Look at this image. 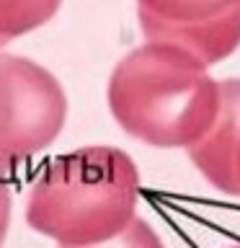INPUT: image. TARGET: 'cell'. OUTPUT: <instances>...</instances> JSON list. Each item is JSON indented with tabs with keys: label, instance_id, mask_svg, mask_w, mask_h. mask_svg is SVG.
I'll list each match as a JSON object with an SVG mask.
<instances>
[{
	"label": "cell",
	"instance_id": "cell-9",
	"mask_svg": "<svg viewBox=\"0 0 240 248\" xmlns=\"http://www.w3.org/2000/svg\"><path fill=\"white\" fill-rule=\"evenodd\" d=\"M232 176H235V197H240V137L235 147V160H232Z\"/></svg>",
	"mask_w": 240,
	"mask_h": 248
},
{
	"label": "cell",
	"instance_id": "cell-3",
	"mask_svg": "<svg viewBox=\"0 0 240 248\" xmlns=\"http://www.w3.org/2000/svg\"><path fill=\"white\" fill-rule=\"evenodd\" d=\"M67 122V93L36 60L0 52V170L44 153Z\"/></svg>",
	"mask_w": 240,
	"mask_h": 248
},
{
	"label": "cell",
	"instance_id": "cell-2",
	"mask_svg": "<svg viewBox=\"0 0 240 248\" xmlns=\"http://www.w3.org/2000/svg\"><path fill=\"white\" fill-rule=\"evenodd\" d=\"M139 170L119 147L90 145L57 155L26 197V222L67 248L96 246L137 217Z\"/></svg>",
	"mask_w": 240,
	"mask_h": 248
},
{
	"label": "cell",
	"instance_id": "cell-6",
	"mask_svg": "<svg viewBox=\"0 0 240 248\" xmlns=\"http://www.w3.org/2000/svg\"><path fill=\"white\" fill-rule=\"evenodd\" d=\"M62 0H0V52L5 44L46 26Z\"/></svg>",
	"mask_w": 240,
	"mask_h": 248
},
{
	"label": "cell",
	"instance_id": "cell-10",
	"mask_svg": "<svg viewBox=\"0 0 240 248\" xmlns=\"http://www.w3.org/2000/svg\"><path fill=\"white\" fill-rule=\"evenodd\" d=\"M232 248H240V246H232Z\"/></svg>",
	"mask_w": 240,
	"mask_h": 248
},
{
	"label": "cell",
	"instance_id": "cell-7",
	"mask_svg": "<svg viewBox=\"0 0 240 248\" xmlns=\"http://www.w3.org/2000/svg\"><path fill=\"white\" fill-rule=\"evenodd\" d=\"M60 248H67V246H60ZM83 248H165V246H163L160 235L142 220V217H135V220H132L119 235H114L111 240H104V243H96V246H83Z\"/></svg>",
	"mask_w": 240,
	"mask_h": 248
},
{
	"label": "cell",
	"instance_id": "cell-4",
	"mask_svg": "<svg viewBox=\"0 0 240 248\" xmlns=\"http://www.w3.org/2000/svg\"><path fill=\"white\" fill-rule=\"evenodd\" d=\"M137 21L147 42L176 44L204 67L240 46V0H137Z\"/></svg>",
	"mask_w": 240,
	"mask_h": 248
},
{
	"label": "cell",
	"instance_id": "cell-5",
	"mask_svg": "<svg viewBox=\"0 0 240 248\" xmlns=\"http://www.w3.org/2000/svg\"><path fill=\"white\" fill-rule=\"evenodd\" d=\"M240 137V80L227 78L220 80V114L212 129L189 147V158L196 170L214 189L235 197V176L232 160Z\"/></svg>",
	"mask_w": 240,
	"mask_h": 248
},
{
	"label": "cell",
	"instance_id": "cell-1",
	"mask_svg": "<svg viewBox=\"0 0 240 248\" xmlns=\"http://www.w3.org/2000/svg\"><path fill=\"white\" fill-rule=\"evenodd\" d=\"M106 101L129 137L152 147L189 150L220 114V80L181 46L145 42L114 65Z\"/></svg>",
	"mask_w": 240,
	"mask_h": 248
},
{
	"label": "cell",
	"instance_id": "cell-8",
	"mask_svg": "<svg viewBox=\"0 0 240 248\" xmlns=\"http://www.w3.org/2000/svg\"><path fill=\"white\" fill-rule=\"evenodd\" d=\"M11 212H13V197H11V189H8L3 170H0V246H3L8 228H11Z\"/></svg>",
	"mask_w": 240,
	"mask_h": 248
}]
</instances>
